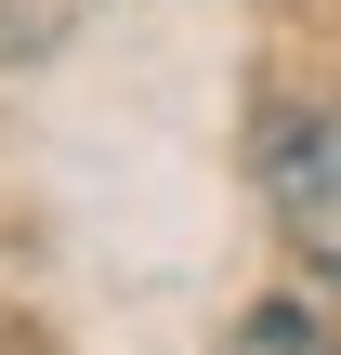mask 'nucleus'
<instances>
[{"label":"nucleus","instance_id":"f257e3e1","mask_svg":"<svg viewBox=\"0 0 341 355\" xmlns=\"http://www.w3.org/2000/svg\"><path fill=\"white\" fill-rule=\"evenodd\" d=\"M250 171H263V211H276L289 263H302L315 290H341V92L276 105L263 145H250Z\"/></svg>","mask_w":341,"mask_h":355},{"label":"nucleus","instance_id":"f03ea898","mask_svg":"<svg viewBox=\"0 0 341 355\" xmlns=\"http://www.w3.org/2000/svg\"><path fill=\"white\" fill-rule=\"evenodd\" d=\"M223 355H329V316H315L302 290H276V303H250V316L223 329Z\"/></svg>","mask_w":341,"mask_h":355}]
</instances>
